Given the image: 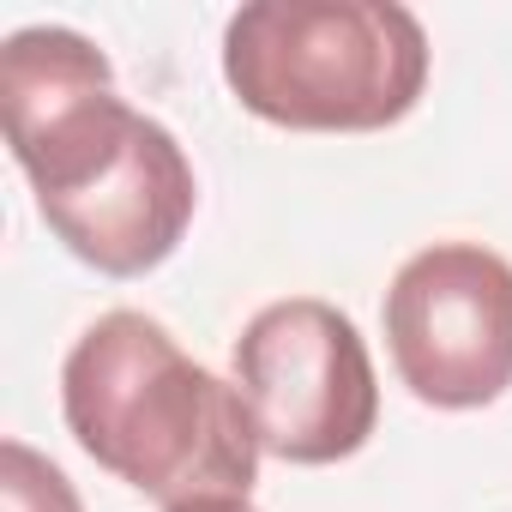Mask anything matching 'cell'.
I'll list each match as a JSON object with an SVG mask.
<instances>
[{
  "label": "cell",
  "mask_w": 512,
  "mask_h": 512,
  "mask_svg": "<svg viewBox=\"0 0 512 512\" xmlns=\"http://www.w3.org/2000/svg\"><path fill=\"white\" fill-rule=\"evenodd\" d=\"M61 410L109 476L163 506L247 500L260 482L266 446L235 380L199 368L139 308L85 326L61 368Z\"/></svg>",
  "instance_id": "cell-1"
},
{
  "label": "cell",
  "mask_w": 512,
  "mask_h": 512,
  "mask_svg": "<svg viewBox=\"0 0 512 512\" xmlns=\"http://www.w3.org/2000/svg\"><path fill=\"white\" fill-rule=\"evenodd\" d=\"M223 79L290 133H380L422 103L428 31L392 0H253L223 31Z\"/></svg>",
  "instance_id": "cell-2"
},
{
  "label": "cell",
  "mask_w": 512,
  "mask_h": 512,
  "mask_svg": "<svg viewBox=\"0 0 512 512\" xmlns=\"http://www.w3.org/2000/svg\"><path fill=\"white\" fill-rule=\"evenodd\" d=\"M199 205V181L175 133L151 115L133 121L127 145L109 157L97 181L67 199H43V223L103 278H139L181 247Z\"/></svg>",
  "instance_id": "cell-6"
},
{
  "label": "cell",
  "mask_w": 512,
  "mask_h": 512,
  "mask_svg": "<svg viewBox=\"0 0 512 512\" xmlns=\"http://www.w3.org/2000/svg\"><path fill=\"white\" fill-rule=\"evenodd\" d=\"M0 464H7L0 470V500H7V512H85L73 482L61 476V464H49L25 440L0 446Z\"/></svg>",
  "instance_id": "cell-7"
},
{
  "label": "cell",
  "mask_w": 512,
  "mask_h": 512,
  "mask_svg": "<svg viewBox=\"0 0 512 512\" xmlns=\"http://www.w3.org/2000/svg\"><path fill=\"white\" fill-rule=\"evenodd\" d=\"M398 380L434 410H482L512 386V266L482 241H434L386 290Z\"/></svg>",
  "instance_id": "cell-4"
},
{
  "label": "cell",
  "mask_w": 512,
  "mask_h": 512,
  "mask_svg": "<svg viewBox=\"0 0 512 512\" xmlns=\"http://www.w3.org/2000/svg\"><path fill=\"white\" fill-rule=\"evenodd\" d=\"M235 392L284 464H338L380 422V380L356 320L320 296L260 308L235 338Z\"/></svg>",
  "instance_id": "cell-3"
},
{
  "label": "cell",
  "mask_w": 512,
  "mask_h": 512,
  "mask_svg": "<svg viewBox=\"0 0 512 512\" xmlns=\"http://www.w3.org/2000/svg\"><path fill=\"white\" fill-rule=\"evenodd\" d=\"M169 512H253L247 500H211V506H169Z\"/></svg>",
  "instance_id": "cell-8"
},
{
  "label": "cell",
  "mask_w": 512,
  "mask_h": 512,
  "mask_svg": "<svg viewBox=\"0 0 512 512\" xmlns=\"http://www.w3.org/2000/svg\"><path fill=\"white\" fill-rule=\"evenodd\" d=\"M0 121L43 205L97 181L127 145L139 109L115 91V67L91 37L67 25H31L0 49Z\"/></svg>",
  "instance_id": "cell-5"
}]
</instances>
